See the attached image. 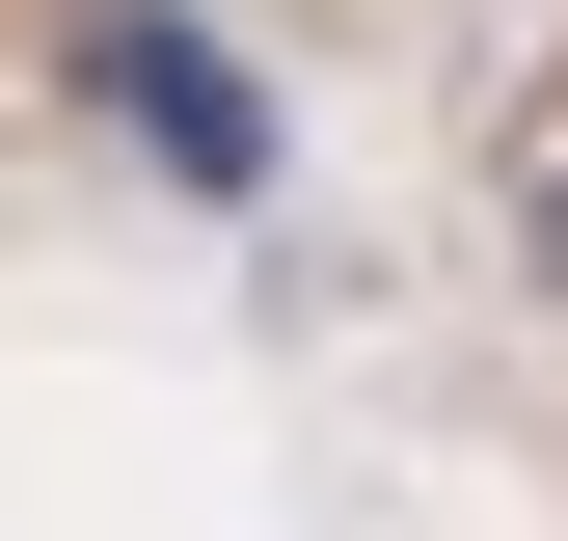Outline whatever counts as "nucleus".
Segmentation results:
<instances>
[{
	"instance_id": "nucleus-1",
	"label": "nucleus",
	"mask_w": 568,
	"mask_h": 541,
	"mask_svg": "<svg viewBox=\"0 0 568 541\" xmlns=\"http://www.w3.org/2000/svg\"><path fill=\"white\" fill-rule=\"evenodd\" d=\"M541 244H568V190H541Z\"/></svg>"
}]
</instances>
